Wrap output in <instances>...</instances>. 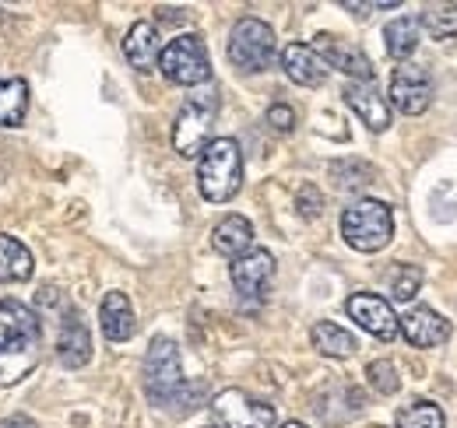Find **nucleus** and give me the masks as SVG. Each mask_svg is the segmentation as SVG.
Listing matches in <instances>:
<instances>
[{
	"label": "nucleus",
	"instance_id": "nucleus-1",
	"mask_svg": "<svg viewBox=\"0 0 457 428\" xmlns=\"http://www.w3.org/2000/svg\"><path fill=\"white\" fill-rule=\"evenodd\" d=\"M43 358V320L14 299H0V386H14Z\"/></svg>",
	"mask_w": 457,
	"mask_h": 428
},
{
	"label": "nucleus",
	"instance_id": "nucleus-2",
	"mask_svg": "<svg viewBox=\"0 0 457 428\" xmlns=\"http://www.w3.org/2000/svg\"><path fill=\"white\" fill-rule=\"evenodd\" d=\"M145 393L155 407H166L176 415H187L194 404H190V390L187 379H183V366H179V348L172 344L170 337H155L148 344V355H145Z\"/></svg>",
	"mask_w": 457,
	"mask_h": 428
},
{
	"label": "nucleus",
	"instance_id": "nucleus-3",
	"mask_svg": "<svg viewBox=\"0 0 457 428\" xmlns=\"http://www.w3.org/2000/svg\"><path fill=\"white\" fill-rule=\"evenodd\" d=\"M243 186V152L232 137H215L197 159V190L208 204H228Z\"/></svg>",
	"mask_w": 457,
	"mask_h": 428
},
{
	"label": "nucleus",
	"instance_id": "nucleus-4",
	"mask_svg": "<svg viewBox=\"0 0 457 428\" xmlns=\"http://www.w3.org/2000/svg\"><path fill=\"white\" fill-rule=\"evenodd\" d=\"M215 116H219V92L215 88H204V92H194L176 123H172V148L176 155L183 159H201V152L215 141L212 130H215Z\"/></svg>",
	"mask_w": 457,
	"mask_h": 428
},
{
	"label": "nucleus",
	"instance_id": "nucleus-5",
	"mask_svg": "<svg viewBox=\"0 0 457 428\" xmlns=\"http://www.w3.org/2000/svg\"><path fill=\"white\" fill-rule=\"evenodd\" d=\"M342 235L345 243L359 253H380L391 235H395V214L384 201H355L352 208H345L342 214Z\"/></svg>",
	"mask_w": 457,
	"mask_h": 428
},
{
	"label": "nucleus",
	"instance_id": "nucleus-6",
	"mask_svg": "<svg viewBox=\"0 0 457 428\" xmlns=\"http://www.w3.org/2000/svg\"><path fill=\"white\" fill-rule=\"evenodd\" d=\"M278 54V43H275V32L268 21L261 18H239L232 25V36H228V63L243 74H261L275 63Z\"/></svg>",
	"mask_w": 457,
	"mask_h": 428
},
{
	"label": "nucleus",
	"instance_id": "nucleus-7",
	"mask_svg": "<svg viewBox=\"0 0 457 428\" xmlns=\"http://www.w3.org/2000/svg\"><path fill=\"white\" fill-rule=\"evenodd\" d=\"M159 70H162L166 81L183 85V88L208 85L212 81V60H208L204 39L194 36V32L176 36L172 43L162 46V54H159Z\"/></svg>",
	"mask_w": 457,
	"mask_h": 428
},
{
	"label": "nucleus",
	"instance_id": "nucleus-8",
	"mask_svg": "<svg viewBox=\"0 0 457 428\" xmlns=\"http://www.w3.org/2000/svg\"><path fill=\"white\" fill-rule=\"evenodd\" d=\"M212 418L215 428H271L275 425V407L250 397L246 390H222L212 400Z\"/></svg>",
	"mask_w": 457,
	"mask_h": 428
},
{
	"label": "nucleus",
	"instance_id": "nucleus-9",
	"mask_svg": "<svg viewBox=\"0 0 457 428\" xmlns=\"http://www.w3.org/2000/svg\"><path fill=\"white\" fill-rule=\"evenodd\" d=\"M387 95H391L387 106H395L404 116H422L433 103V78L419 63H401L391 74V92Z\"/></svg>",
	"mask_w": 457,
	"mask_h": 428
},
{
	"label": "nucleus",
	"instance_id": "nucleus-10",
	"mask_svg": "<svg viewBox=\"0 0 457 428\" xmlns=\"http://www.w3.org/2000/svg\"><path fill=\"white\" fill-rule=\"evenodd\" d=\"M345 313L359 323L366 333H373V337H380V341H395L401 333L398 317H395L391 302L380 299V295H373V292H355V295H348Z\"/></svg>",
	"mask_w": 457,
	"mask_h": 428
},
{
	"label": "nucleus",
	"instance_id": "nucleus-11",
	"mask_svg": "<svg viewBox=\"0 0 457 428\" xmlns=\"http://www.w3.org/2000/svg\"><path fill=\"white\" fill-rule=\"evenodd\" d=\"M313 50H317V56H320L328 67H335V70L348 74L352 81H359V85H370V81H373V63H370V56L362 54L359 46H352L348 39H338V36L320 32L317 43H313Z\"/></svg>",
	"mask_w": 457,
	"mask_h": 428
},
{
	"label": "nucleus",
	"instance_id": "nucleus-12",
	"mask_svg": "<svg viewBox=\"0 0 457 428\" xmlns=\"http://www.w3.org/2000/svg\"><path fill=\"white\" fill-rule=\"evenodd\" d=\"M232 284H236V292L243 295V299H261L264 295V288H268V281L275 277V257L268 253V250H246L243 257H236L232 260Z\"/></svg>",
	"mask_w": 457,
	"mask_h": 428
},
{
	"label": "nucleus",
	"instance_id": "nucleus-13",
	"mask_svg": "<svg viewBox=\"0 0 457 428\" xmlns=\"http://www.w3.org/2000/svg\"><path fill=\"white\" fill-rule=\"evenodd\" d=\"M398 330L411 348H436V344H444L451 337V323L444 320L436 309H429V306L408 309L398 320Z\"/></svg>",
	"mask_w": 457,
	"mask_h": 428
},
{
	"label": "nucleus",
	"instance_id": "nucleus-14",
	"mask_svg": "<svg viewBox=\"0 0 457 428\" xmlns=\"http://www.w3.org/2000/svg\"><path fill=\"white\" fill-rule=\"evenodd\" d=\"M57 358L60 366H67V369H81L92 358V333H88V323L81 320L78 309H67L63 313L60 337H57Z\"/></svg>",
	"mask_w": 457,
	"mask_h": 428
},
{
	"label": "nucleus",
	"instance_id": "nucleus-15",
	"mask_svg": "<svg viewBox=\"0 0 457 428\" xmlns=\"http://www.w3.org/2000/svg\"><path fill=\"white\" fill-rule=\"evenodd\" d=\"M342 95H345V103H348V109H352L373 134H384V130L391 127V106H387V99L373 88V81H370V85L348 81Z\"/></svg>",
	"mask_w": 457,
	"mask_h": 428
},
{
	"label": "nucleus",
	"instance_id": "nucleus-16",
	"mask_svg": "<svg viewBox=\"0 0 457 428\" xmlns=\"http://www.w3.org/2000/svg\"><path fill=\"white\" fill-rule=\"evenodd\" d=\"M282 67H286L288 81L299 88H320L328 81V63L306 43H288L282 50Z\"/></svg>",
	"mask_w": 457,
	"mask_h": 428
},
{
	"label": "nucleus",
	"instance_id": "nucleus-17",
	"mask_svg": "<svg viewBox=\"0 0 457 428\" xmlns=\"http://www.w3.org/2000/svg\"><path fill=\"white\" fill-rule=\"evenodd\" d=\"M159 54H162V46H159V29H155L152 21H134L130 32H127V39H123V56H127V63H130L134 70L148 74V70L159 67Z\"/></svg>",
	"mask_w": 457,
	"mask_h": 428
},
{
	"label": "nucleus",
	"instance_id": "nucleus-18",
	"mask_svg": "<svg viewBox=\"0 0 457 428\" xmlns=\"http://www.w3.org/2000/svg\"><path fill=\"white\" fill-rule=\"evenodd\" d=\"M212 246L228 257V260H236V257H243L246 250H253V225L243 218V214H226L215 228H212Z\"/></svg>",
	"mask_w": 457,
	"mask_h": 428
},
{
	"label": "nucleus",
	"instance_id": "nucleus-19",
	"mask_svg": "<svg viewBox=\"0 0 457 428\" xmlns=\"http://www.w3.org/2000/svg\"><path fill=\"white\" fill-rule=\"evenodd\" d=\"M99 326L110 341H130L134 337L137 320H134V306L123 292H106L103 309H99Z\"/></svg>",
	"mask_w": 457,
	"mask_h": 428
},
{
	"label": "nucleus",
	"instance_id": "nucleus-20",
	"mask_svg": "<svg viewBox=\"0 0 457 428\" xmlns=\"http://www.w3.org/2000/svg\"><path fill=\"white\" fill-rule=\"evenodd\" d=\"M310 341H313V348H317L320 355H328V358H352V355L359 351V341H355L345 326H338V323H331V320L313 323Z\"/></svg>",
	"mask_w": 457,
	"mask_h": 428
},
{
	"label": "nucleus",
	"instance_id": "nucleus-21",
	"mask_svg": "<svg viewBox=\"0 0 457 428\" xmlns=\"http://www.w3.org/2000/svg\"><path fill=\"white\" fill-rule=\"evenodd\" d=\"M32 253L21 239L0 232V281H29L32 277Z\"/></svg>",
	"mask_w": 457,
	"mask_h": 428
},
{
	"label": "nucleus",
	"instance_id": "nucleus-22",
	"mask_svg": "<svg viewBox=\"0 0 457 428\" xmlns=\"http://www.w3.org/2000/svg\"><path fill=\"white\" fill-rule=\"evenodd\" d=\"M419 18H395V21H387V29H384V43H387V54L401 60V63H408V56L419 50Z\"/></svg>",
	"mask_w": 457,
	"mask_h": 428
},
{
	"label": "nucleus",
	"instance_id": "nucleus-23",
	"mask_svg": "<svg viewBox=\"0 0 457 428\" xmlns=\"http://www.w3.org/2000/svg\"><path fill=\"white\" fill-rule=\"evenodd\" d=\"M29 112V85L21 78L0 81V127H18Z\"/></svg>",
	"mask_w": 457,
	"mask_h": 428
},
{
	"label": "nucleus",
	"instance_id": "nucleus-24",
	"mask_svg": "<svg viewBox=\"0 0 457 428\" xmlns=\"http://www.w3.org/2000/svg\"><path fill=\"white\" fill-rule=\"evenodd\" d=\"M444 425H447V418H444L440 404H433V400H411V404L401 407L398 418H395V428H444Z\"/></svg>",
	"mask_w": 457,
	"mask_h": 428
},
{
	"label": "nucleus",
	"instance_id": "nucleus-25",
	"mask_svg": "<svg viewBox=\"0 0 457 428\" xmlns=\"http://www.w3.org/2000/svg\"><path fill=\"white\" fill-rule=\"evenodd\" d=\"M419 29H426L433 39H457V4H433L422 11Z\"/></svg>",
	"mask_w": 457,
	"mask_h": 428
},
{
	"label": "nucleus",
	"instance_id": "nucleus-26",
	"mask_svg": "<svg viewBox=\"0 0 457 428\" xmlns=\"http://www.w3.org/2000/svg\"><path fill=\"white\" fill-rule=\"evenodd\" d=\"M331 179H335V186L338 190H362V186H370L373 179H377V172H373V165L362 159H342L331 165Z\"/></svg>",
	"mask_w": 457,
	"mask_h": 428
},
{
	"label": "nucleus",
	"instance_id": "nucleus-27",
	"mask_svg": "<svg viewBox=\"0 0 457 428\" xmlns=\"http://www.w3.org/2000/svg\"><path fill=\"white\" fill-rule=\"evenodd\" d=\"M366 379H370V386H373L380 397H391V393H398L401 390V375H398V369H395V362H387V358L370 362Z\"/></svg>",
	"mask_w": 457,
	"mask_h": 428
},
{
	"label": "nucleus",
	"instance_id": "nucleus-28",
	"mask_svg": "<svg viewBox=\"0 0 457 428\" xmlns=\"http://www.w3.org/2000/svg\"><path fill=\"white\" fill-rule=\"evenodd\" d=\"M419 288H422V270L408 268V264L395 268V274H391V299L395 302H411Z\"/></svg>",
	"mask_w": 457,
	"mask_h": 428
},
{
	"label": "nucleus",
	"instance_id": "nucleus-29",
	"mask_svg": "<svg viewBox=\"0 0 457 428\" xmlns=\"http://www.w3.org/2000/svg\"><path fill=\"white\" fill-rule=\"evenodd\" d=\"M295 208H299V214H303V218H317V214H320V208H324L320 190H317L313 183H306V186L295 193Z\"/></svg>",
	"mask_w": 457,
	"mask_h": 428
},
{
	"label": "nucleus",
	"instance_id": "nucleus-30",
	"mask_svg": "<svg viewBox=\"0 0 457 428\" xmlns=\"http://www.w3.org/2000/svg\"><path fill=\"white\" fill-rule=\"evenodd\" d=\"M268 127L278 130V134H288L295 127V109L286 106V103H275V106L268 109Z\"/></svg>",
	"mask_w": 457,
	"mask_h": 428
},
{
	"label": "nucleus",
	"instance_id": "nucleus-31",
	"mask_svg": "<svg viewBox=\"0 0 457 428\" xmlns=\"http://www.w3.org/2000/svg\"><path fill=\"white\" fill-rule=\"evenodd\" d=\"M155 18H159L162 25H176V21H187V11L179 14V7H159V11H155Z\"/></svg>",
	"mask_w": 457,
	"mask_h": 428
},
{
	"label": "nucleus",
	"instance_id": "nucleus-32",
	"mask_svg": "<svg viewBox=\"0 0 457 428\" xmlns=\"http://www.w3.org/2000/svg\"><path fill=\"white\" fill-rule=\"evenodd\" d=\"M0 428H39L29 415H11V418H4L0 422Z\"/></svg>",
	"mask_w": 457,
	"mask_h": 428
},
{
	"label": "nucleus",
	"instance_id": "nucleus-33",
	"mask_svg": "<svg viewBox=\"0 0 457 428\" xmlns=\"http://www.w3.org/2000/svg\"><path fill=\"white\" fill-rule=\"evenodd\" d=\"M342 7L348 11V14H355V18H366V14H370L377 4H355V0H342Z\"/></svg>",
	"mask_w": 457,
	"mask_h": 428
},
{
	"label": "nucleus",
	"instance_id": "nucleus-34",
	"mask_svg": "<svg viewBox=\"0 0 457 428\" xmlns=\"http://www.w3.org/2000/svg\"><path fill=\"white\" fill-rule=\"evenodd\" d=\"M282 428H306V425H303V422H286Z\"/></svg>",
	"mask_w": 457,
	"mask_h": 428
}]
</instances>
